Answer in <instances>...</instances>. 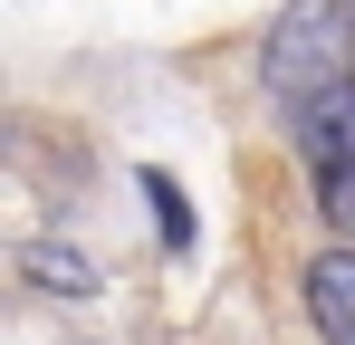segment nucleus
<instances>
[{"instance_id":"7ed1b4c3","label":"nucleus","mask_w":355,"mask_h":345,"mask_svg":"<svg viewBox=\"0 0 355 345\" xmlns=\"http://www.w3.org/2000/svg\"><path fill=\"white\" fill-rule=\"evenodd\" d=\"M307 317H317L327 345H355V249L307 259Z\"/></svg>"},{"instance_id":"39448f33","label":"nucleus","mask_w":355,"mask_h":345,"mask_svg":"<svg viewBox=\"0 0 355 345\" xmlns=\"http://www.w3.org/2000/svg\"><path fill=\"white\" fill-rule=\"evenodd\" d=\"M144 202H154V221H164V240H173V249H192V211H182V182H164V172H144Z\"/></svg>"},{"instance_id":"20e7f679","label":"nucleus","mask_w":355,"mask_h":345,"mask_svg":"<svg viewBox=\"0 0 355 345\" xmlns=\"http://www.w3.org/2000/svg\"><path fill=\"white\" fill-rule=\"evenodd\" d=\"M29 278L58 288V297H96V269H87V259H67V249H29Z\"/></svg>"},{"instance_id":"f03ea898","label":"nucleus","mask_w":355,"mask_h":345,"mask_svg":"<svg viewBox=\"0 0 355 345\" xmlns=\"http://www.w3.org/2000/svg\"><path fill=\"white\" fill-rule=\"evenodd\" d=\"M297 144H307V172H317V211L355 240V87L297 106Z\"/></svg>"},{"instance_id":"f257e3e1","label":"nucleus","mask_w":355,"mask_h":345,"mask_svg":"<svg viewBox=\"0 0 355 345\" xmlns=\"http://www.w3.org/2000/svg\"><path fill=\"white\" fill-rule=\"evenodd\" d=\"M259 77L279 106H317V96L355 87V0H288L259 48Z\"/></svg>"}]
</instances>
